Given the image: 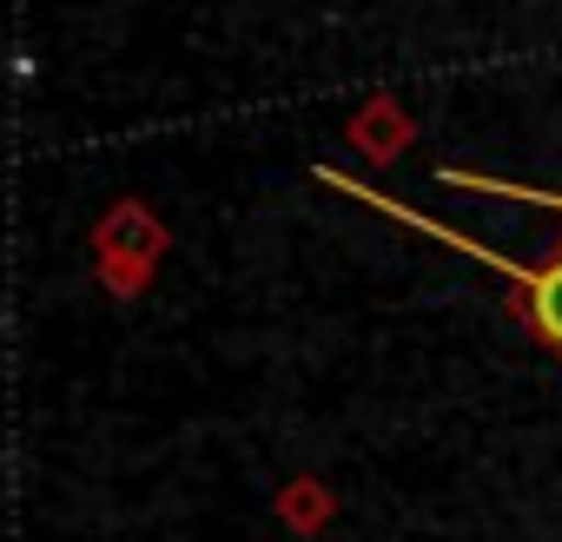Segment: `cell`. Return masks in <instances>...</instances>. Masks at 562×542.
<instances>
[{
  "instance_id": "cell-1",
  "label": "cell",
  "mask_w": 562,
  "mask_h": 542,
  "mask_svg": "<svg viewBox=\"0 0 562 542\" xmlns=\"http://www.w3.org/2000/svg\"><path fill=\"white\" fill-rule=\"evenodd\" d=\"M522 285H529V318H536V338H542L549 351H562V258L536 264Z\"/></svg>"
},
{
  "instance_id": "cell-2",
  "label": "cell",
  "mask_w": 562,
  "mask_h": 542,
  "mask_svg": "<svg viewBox=\"0 0 562 542\" xmlns=\"http://www.w3.org/2000/svg\"><path fill=\"white\" fill-rule=\"evenodd\" d=\"M450 185H483V192H509V199H529V205H549V212H562V192H522V185H503V179H470V172H443Z\"/></svg>"
}]
</instances>
